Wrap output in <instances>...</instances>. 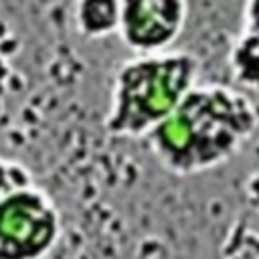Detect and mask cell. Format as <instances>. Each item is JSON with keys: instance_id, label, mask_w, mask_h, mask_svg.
Masks as SVG:
<instances>
[{"instance_id": "5", "label": "cell", "mask_w": 259, "mask_h": 259, "mask_svg": "<svg viewBox=\"0 0 259 259\" xmlns=\"http://www.w3.org/2000/svg\"><path fill=\"white\" fill-rule=\"evenodd\" d=\"M227 65L233 81L239 87L259 93V38L257 36L239 28L227 53Z\"/></svg>"}, {"instance_id": "7", "label": "cell", "mask_w": 259, "mask_h": 259, "mask_svg": "<svg viewBox=\"0 0 259 259\" xmlns=\"http://www.w3.org/2000/svg\"><path fill=\"white\" fill-rule=\"evenodd\" d=\"M32 172L18 160L0 156V202H4L8 196L16 194L18 190H24L28 186H34Z\"/></svg>"}, {"instance_id": "3", "label": "cell", "mask_w": 259, "mask_h": 259, "mask_svg": "<svg viewBox=\"0 0 259 259\" xmlns=\"http://www.w3.org/2000/svg\"><path fill=\"white\" fill-rule=\"evenodd\" d=\"M61 237V212L38 184L0 202V259H45Z\"/></svg>"}, {"instance_id": "4", "label": "cell", "mask_w": 259, "mask_h": 259, "mask_svg": "<svg viewBox=\"0 0 259 259\" xmlns=\"http://www.w3.org/2000/svg\"><path fill=\"white\" fill-rule=\"evenodd\" d=\"M188 16L184 0H132L119 6V40L134 55L170 51Z\"/></svg>"}, {"instance_id": "8", "label": "cell", "mask_w": 259, "mask_h": 259, "mask_svg": "<svg viewBox=\"0 0 259 259\" xmlns=\"http://www.w3.org/2000/svg\"><path fill=\"white\" fill-rule=\"evenodd\" d=\"M241 30L259 38V0H251L241 10Z\"/></svg>"}, {"instance_id": "2", "label": "cell", "mask_w": 259, "mask_h": 259, "mask_svg": "<svg viewBox=\"0 0 259 259\" xmlns=\"http://www.w3.org/2000/svg\"><path fill=\"white\" fill-rule=\"evenodd\" d=\"M200 61L170 49L134 55L115 69L105 113V132L113 138H148L198 85Z\"/></svg>"}, {"instance_id": "1", "label": "cell", "mask_w": 259, "mask_h": 259, "mask_svg": "<svg viewBox=\"0 0 259 259\" xmlns=\"http://www.w3.org/2000/svg\"><path fill=\"white\" fill-rule=\"evenodd\" d=\"M259 127L255 103L237 87L198 83L146 142L174 176H192L235 158Z\"/></svg>"}, {"instance_id": "6", "label": "cell", "mask_w": 259, "mask_h": 259, "mask_svg": "<svg viewBox=\"0 0 259 259\" xmlns=\"http://www.w3.org/2000/svg\"><path fill=\"white\" fill-rule=\"evenodd\" d=\"M119 6L117 0H83L75 4V26L79 34L87 38H103L117 34L119 26Z\"/></svg>"}]
</instances>
